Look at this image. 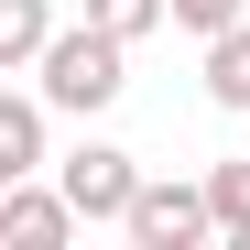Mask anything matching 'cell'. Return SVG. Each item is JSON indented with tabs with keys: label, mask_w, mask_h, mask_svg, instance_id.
I'll return each instance as SVG.
<instances>
[{
	"label": "cell",
	"mask_w": 250,
	"mask_h": 250,
	"mask_svg": "<svg viewBox=\"0 0 250 250\" xmlns=\"http://www.w3.org/2000/svg\"><path fill=\"white\" fill-rule=\"evenodd\" d=\"M44 44H55V0H0V65L33 76V65H44Z\"/></svg>",
	"instance_id": "cell-6"
},
{
	"label": "cell",
	"mask_w": 250,
	"mask_h": 250,
	"mask_svg": "<svg viewBox=\"0 0 250 250\" xmlns=\"http://www.w3.org/2000/svg\"><path fill=\"white\" fill-rule=\"evenodd\" d=\"M207 207H218V239H239V250H250V152L207 163Z\"/></svg>",
	"instance_id": "cell-8"
},
{
	"label": "cell",
	"mask_w": 250,
	"mask_h": 250,
	"mask_svg": "<svg viewBox=\"0 0 250 250\" xmlns=\"http://www.w3.org/2000/svg\"><path fill=\"white\" fill-rule=\"evenodd\" d=\"M131 250H196V239H218V207H207V185H174V174H142L131 196Z\"/></svg>",
	"instance_id": "cell-2"
},
{
	"label": "cell",
	"mask_w": 250,
	"mask_h": 250,
	"mask_svg": "<svg viewBox=\"0 0 250 250\" xmlns=\"http://www.w3.org/2000/svg\"><path fill=\"white\" fill-rule=\"evenodd\" d=\"M44 87H11L0 98V185H22V174H44Z\"/></svg>",
	"instance_id": "cell-5"
},
{
	"label": "cell",
	"mask_w": 250,
	"mask_h": 250,
	"mask_svg": "<svg viewBox=\"0 0 250 250\" xmlns=\"http://www.w3.org/2000/svg\"><path fill=\"white\" fill-rule=\"evenodd\" d=\"M55 185L76 196V218H87V229H120V218H131V196H142V163L120 152V142H76V152L55 163Z\"/></svg>",
	"instance_id": "cell-3"
},
{
	"label": "cell",
	"mask_w": 250,
	"mask_h": 250,
	"mask_svg": "<svg viewBox=\"0 0 250 250\" xmlns=\"http://www.w3.org/2000/svg\"><path fill=\"white\" fill-rule=\"evenodd\" d=\"M76 239V196L44 185V174H22V185H0V250H65Z\"/></svg>",
	"instance_id": "cell-4"
},
{
	"label": "cell",
	"mask_w": 250,
	"mask_h": 250,
	"mask_svg": "<svg viewBox=\"0 0 250 250\" xmlns=\"http://www.w3.org/2000/svg\"><path fill=\"white\" fill-rule=\"evenodd\" d=\"M174 22L196 33V44H218L229 22H250V0H174Z\"/></svg>",
	"instance_id": "cell-9"
},
{
	"label": "cell",
	"mask_w": 250,
	"mask_h": 250,
	"mask_svg": "<svg viewBox=\"0 0 250 250\" xmlns=\"http://www.w3.org/2000/svg\"><path fill=\"white\" fill-rule=\"evenodd\" d=\"M33 87H44L55 109L87 120V109H109L120 87H131V44H120L109 22H65L55 44H44V65H33Z\"/></svg>",
	"instance_id": "cell-1"
},
{
	"label": "cell",
	"mask_w": 250,
	"mask_h": 250,
	"mask_svg": "<svg viewBox=\"0 0 250 250\" xmlns=\"http://www.w3.org/2000/svg\"><path fill=\"white\" fill-rule=\"evenodd\" d=\"M207 98H218V109H239V120H250V22H229L218 44H207Z\"/></svg>",
	"instance_id": "cell-7"
}]
</instances>
